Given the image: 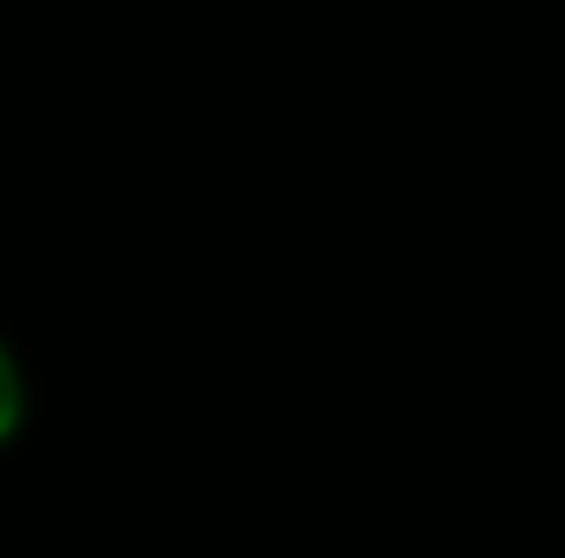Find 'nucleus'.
I'll list each match as a JSON object with an SVG mask.
<instances>
[{
  "mask_svg": "<svg viewBox=\"0 0 565 558\" xmlns=\"http://www.w3.org/2000/svg\"><path fill=\"white\" fill-rule=\"evenodd\" d=\"M20 420H26V375H20V355L0 342V447L20 433Z\"/></svg>",
  "mask_w": 565,
  "mask_h": 558,
  "instance_id": "1",
  "label": "nucleus"
}]
</instances>
